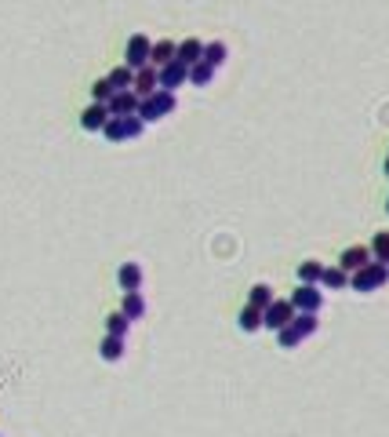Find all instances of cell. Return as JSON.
<instances>
[{
	"mask_svg": "<svg viewBox=\"0 0 389 437\" xmlns=\"http://www.w3.org/2000/svg\"><path fill=\"white\" fill-rule=\"evenodd\" d=\"M368 263H371V248H364V244H353V248H346V252H342V259H339V266H342L346 273L364 270Z\"/></svg>",
	"mask_w": 389,
	"mask_h": 437,
	"instance_id": "cell-9",
	"label": "cell"
},
{
	"mask_svg": "<svg viewBox=\"0 0 389 437\" xmlns=\"http://www.w3.org/2000/svg\"><path fill=\"white\" fill-rule=\"evenodd\" d=\"M99 354H102V361H120V357H124V339H120V335H110V332H106V339H102Z\"/></svg>",
	"mask_w": 389,
	"mask_h": 437,
	"instance_id": "cell-19",
	"label": "cell"
},
{
	"mask_svg": "<svg viewBox=\"0 0 389 437\" xmlns=\"http://www.w3.org/2000/svg\"><path fill=\"white\" fill-rule=\"evenodd\" d=\"M385 211H389V201H385Z\"/></svg>",
	"mask_w": 389,
	"mask_h": 437,
	"instance_id": "cell-29",
	"label": "cell"
},
{
	"mask_svg": "<svg viewBox=\"0 0 389 437\" xmlns=\"http://www.w3.org/2000/svg\"><path fill=\"white\" fill-rule=\"evenodd\" d=\"M149 55H153V41L146 33H135L132 41H127V51H124V66H132V70H142L149 66Z\"/></svg>",
	"mask_w": 389,
	"mask_h": 437,
	"instance_id": "cell-6",
	"label": "cell"
},
{
	"mask_svg": "<svg viewBox=\"0 0 389 437\" xmlns=\"http://www.w3.org/2000/svg\"><path fill=\"white\" fill-rule=\"evenodd\" d=\"M142 128H146V120H142L139 113H132V117H110L106 128H102V135H106L110 142H124V139H139Z\"/></svg>",
	"mask_w": 389,
	"mask_h": 437,
	"instance_id": "cell-3",
	"label": "cell"
},
{
	"mask_svg": "<svg viewBox=\"0 0 389 437\" xmlns=\"http://www.w3.org/2000/svg\"><path fill=\"white\" fill-rule=\"evenodd\" d=\"M91 95H95V102H110V99L117 95V91H113V84H110V80H95V84H91Z\"/></svg>",
	"mask_w": 389,
	"mask_h": 437,
	"instance_id": "cell-27",
	"label": "cell"
},
{
	"mask_svg": "<svg viewBox=\"0 0 389 437\" xmlns=\"http://www.w3.org/2000/svg\"><path fill=\"white\" fill-rule=\"evenodd\" d=\"M117 280H120L124 292H139L142 288V266L139 263H124L120 273H117Z\"/></svg>",
	"mask_w": 389,
	"mask_h": 437,
	"instance_id": "cell-13",
	"label": "cell"
},
{
	"mask_svg": "<svg viewBox=\"0 0 389 437\" xmlns=\"http://www.w3.org/2000/svg\"><path fill=\"white\" fill-rule=\"evenodd\" d=\"M186 80H189V66H182L178 58H175V62H168V66H160V88L175 91V88H182Z\"/></svg>",
	"mask_w": 389,
	"mask_h": 437,
	"instance_id": "cell-10",
	"label": "cell"
},
{
	"mask_svg": "<svg viewBox=\"0 0 389 437\" xmlns=\"http://www.w3.org/2000/svg\"><path fill=\"white\" fill-rule=\"evenodd\" d=\"M320 285H324V288H331V292H339V288H346V285H349V273H346L342 266H324Z\"/></svg>",
	"mask_w": 389,
	"mask_h": 437,
	"instance_id": "cell-17",
	"label": "cell"
},
{
	"mask_svg": "<svg viewBox=\"0 0 389 437\" xmlns=\"http://www.w3.org/2000/svg\"><path fill=\"white\" fill-rule=\"evenodd\" d=\"M247 302L258 306V310H266V306L273 302V288H270V285H255V288L247 292Z\"/></svg>",
	"mask_w": 389,
	"mask_h": 437,
	"instance_id": "cell-23",
	"label": "cell"
},
{
	"mask_svg": "<svg viewBox=\"0 0 389 437\" xmlns=\"http://www.w3.org/2000/svg\"><path fill=\"white\" fill-rule=\"evenodd\" d=\"M139 102H142V99L135 95V91H117V95H113L106 106H110L113 117H132V113H139Z\"/></svg>",
	"mask_w": 389,
	"mask_h": 437,
	"instance_id": "cell-12",
	"label": "cell"
},
{
	"mask_svg": "<svg viewBox=\"0 0 389 437\" xmlns=\"http://www.w3.org/2000/svg\"><path fill=\"white\" fill-rule=\"evenodd\" d=\"M120 314H124L127 321L146 317V299H142V292H124V306H120Z\"/></svg>",
	"mask_w": 389,
	"mask_h": 437,
	"instance_id": "cell-15",
	"label": "cell"
},
{
	"mask_svg": "<svg viewBox=\"0 0 389 437\" xmlns=\"http://www.w3.org/2000/svg\"><path fill=\"white\" fill-rule=\"evenodd\" d=\"M106 80L113 84V91H132V88H135V70H132V66H117Z\"/></svg>",
	"mask_w": 389,
	"mask_h": 437,
	"instance_id": "cell-18",
	"label": "cell"
},
{
	"mask_svg": "<svg viewBox=\"0 0 389 437\" xmlns=\"http://www.w3.org/2000/svg\"><path fill=\"white\" fill-rule=\"evenodd\" d=\"M211 77H215V66L211 62H197V66H189V84H197V88H204V84H211Z\"/></svg>",
	"mask_w": 389,
	"mask_h": 437,
	"instance_id": "cell-21",
	"label": "cell"
},
{
	"mask_svg": "<svg viewBox=\"0 0 389 437\" xmlns=\"http://www.w3.org/2000/svg\"><path fill=\"white\" fill-rule=\"evenodd\" d=\"M371 259L389 266V233H375V241H371Z\"/></svg>",
	"mask_w": 389,
	"mask_h": 437,
	"instance_id": "cell-24",
	"label": "cell"
},
{
	"mask_svg": "<svg viewBox=\"0 0 389 437\" xmlns=\"http://www.w3.org/2000/svg\"><path fill=\"white\" fill-rule=\"evenodd\" d=\"M160 88V70L156 66H142V70H135V95L139 99H146V95H153V91Z\"/></svg>",
	"mask_w": 389,
	"mask_h": 437,
	"instance_id": "cell-11",
	"label": "cell"
},
{
	"mask_svg": "<svg viewBox=\"0 0 389 437\" xmlns=\"http://www.w3.org/2000/svg\"><path fill=\"white\" fill-rule=\"evenodd\" d=\"M291 302H295L299 314H316L320 302H324V292H320V285H299L295 295H291Z\"/></svg>",
	"mask_w": 389,
	"mask_h": 437,
	"instance_id": "cell-7",
	"label": "cell"
},
{
	"mask_svg": "<svg viewBox=\"0 0 389 437\" xmlns=\"http://www.w3.org/2000/svg\"><path fill=\"white\" fill-rule=\"evenodd\" d=\"M316 314H295V321H291L287 328H280L277 332V342H280V350H295L302 339H309L313 332H316Z\"/></svg>",
	"mask_w": 389,
	"mask_h": 437,
	"instance_id": "cell-1",
	"label": "cell"
},
{
	"mask_svg": "<svg viewBox=\"0 0 389 437\" xmlns=\"http://www.w3.org/2000/svg\"><path fill=\"white\" fill-rule=\"evenodd\" d=\"M171 110H175V91H168V88H156L153 95H146L139 102V117L142 120H160V117H168Z\"/></svg>",
	"mask_w": 389,
	"mask_h": 437,
	"instance_id": "cell-4",
	"label": "cell"
},
{
	"mask_svg": "<svg viewBox=\"0 0 389 437\" xmlns=\"http://www.w3.org/2000/svg\"><path fill=\"white\" fill-rule=\"evenodd\" d=\"M385 280H389V266L371 259L364 270L349 273V288H353V292H364V295H368V292H378V288L385 285Z\"/></svg>",
	"mask_w": 389,
	"mask_h": 437,
	"instance_id": "cell-2",
	"label": "cell"
},
{
	"mask_svg": "<svg viewBox=\"0 0 389 437\" xmlns=\"http://www.w3.org/2000/svg\"><path fill=\"white\" fill-rule=\"evenodd\" d=\"M110 117H113V113H110L106 102H91V106L80 113V128H84V132H102Z\"/></svg>",
	"mask_w": 389,
	"mask_h": 437,
	"instance_id": "cell-8",
	"label": "cell"
},
{
	"mask_svg": "<svg viewBox=\"0 0 389 437\" xmlns=\"http://www.w3.org/2000/svg\"><path fill=\"white\" fill-rule=\"evenodd\" d=\"M295 302L291 299H273L266 310H262V328H270V332H280V328H287L291 321H295Z\"/></svg>",
	"mask_w": 389,
	"mask_h": 437,
	"instance_id": "cell-5",
	"label": "cell"
},
{
	"mask_svg": "<svg viewBox=\"0 0 389 437\" xmlns=\"http://www.w3.org/2000/svg\"><path fill=\"white\" fill-rule=\"evenodd\" d=\"M127 325H132V321H127L124 314H110V317H106V332H110V335H120V339H124V335H127Z\"/></svg>",
	"mask_w": 389,
	"mask_h": 437,
	"instance_id": "cell-26",
	"label": "cell"
},
{
	"mask_svg": "<svg viewBox=\"0 0 389 437\" xmlns=\"http://www.w3.org/2000/svg\"><path fill=\"white\" fill-rule=\"evenodd\" d=\"M385 175H389V157H385Z\"/></svg>",
	"mask_w": 389,
	"mask_h": 437,
	"instance_id": "cell-28",
	"label": "cell"
},
{
	"mask_svg": "<svg viewBox=\"0 0 389 437\" xmlns=\"http://www.w3.org/2000/svg\"><path fill=\"white\" fill-rule=\"evenodd\" d=\"M182 66H197V62L204 58V44L197 41V37H189V41H182L178 44V55H175Z\"/></svg>",
	"mask_w": 389,
	"mask_h": 437,
	"instance_id": "cell-14",
	"label": "cell"
},
{
	"mask_svg": "<svg viewBox=\"0 0 389 437\" xmlns=\"http://www.w3.org/2000/svg\"><path fill=\"white\" fill-rule=\"evenodd\" d=\"M237 321H240V328H244V332H258V328H262V310L247 302V306L240 310V317H237Z\"/></svg>",
	"mask_w": 389,
	"mask_h": 437,
	"instance_id": "cell-20",
	"label": "cell"
},
{
	"mask_svg": "<svg viewBox=\"0 0 389 437\" xmlns=\"http://www.w3.org/2000/svg\"><path fill=\"white\" fill-rule=\"evenodd\" d=\"M320 277H324V266L316 259H306L299 266V280H302V285H320Z\"/></svg>",
	"mask_w": 389,
	"mask_h": 437,
	"instance_id": "cell-22",
	"label": "cell"
},
{
	"mask_svg": "<svg viewBox=\"0 0 389 437\" xmlns=\"http://www.w3.org/2000/svg\"><path fill=\"white\" fill-rule=\"evenodd\" d=\"M175 55H178V48H175V41H156L153 44V55H149V66H168V62H175Z\"/></svg>",
	"mask_w": 389,
	"mask_h": 437,
	"instance_id": "cell-16",
	"label": "cell"
},
{
	"mask_svg": "<svg viewBox=\"0 0 389 437\" xmlns=\"http://www.w3.org/2000/svg\"><path fill=\"white\" fill-rule=\"evenodd\" d=\"M204 62H211V66L218 70L222 62H225V44H222V41H211V44H204Z\"/></svg>",
	"mask_w": 389,
	"mask_h": 437,
	"instance_id": "cell-25",
	"label": "cell"
}]
</instances>
